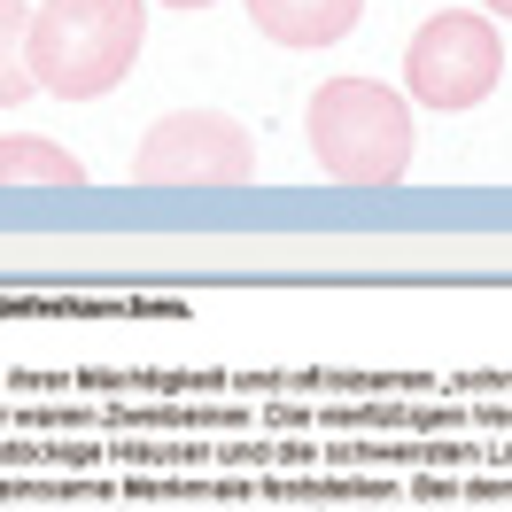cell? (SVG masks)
I'll return each mask as SVG.
<instances>
[{
    "instance_id": "obj_1",
    "label": "cell",
    "mask_w": 512,
    "mask_h": 512,
    "mask_svg": "<svg viewBox=\"0 0 512 512\" xmlns=\"http://www.w3.org/2000/svg\"><path fill=\"white\" fill-rule=\"evenodd\" d=\"M148 39V0H39L32 16V86L47 101H101Z\"/></svg>"
},
{
    "instance_id": "obj_2",
    "label": "cell",
    "mask_w": 512,
    "mask_h": 512,
    "mask_svg": "<svg viewBox=\"0 0 512 512\" xmlns=\"http://www.w3.org/2000/svg\"><path fill=\"white\" fill-rule=\"evenodd\" d=\"M412 101L381 78H326L311 94V156L342 187H396L412 171Z\"/></svg>"
},
{
    "instance_id": "obj_3",
    "label": "cell",
    "mask_w": 512,
    "mask_h": 512,
    "mask_svg": "<svg viewBox=\"0 0 512 512\" xmlns=\"http://www.w3.org/2000/svg\"><path fill=\"white\" fill-rule=\"evenodd\" d=\"M497 78H505V39H497V24L474 16V8L427 16L412 32V47H404V86H412V101L450 109V117L474 109V101H489Z\"/></svg>"
},
{
    "instance_id": "obj_4",
    "label": "cell",
    "mask_w": 512,
    "mask_h": 512,
    "mask_svg": "<svg viewBox=\"0 0 512 512\" xmlns=\"http://www.w3.org/2000/svg\"><path fill=\"white\" fill-rule=\"evenodd\" d=\"M132 171L148 187H249L256 179V140L225 109H171L140 132Z\"/></svg>"
},
{
    "instance_id": "obj_5",
    "label": "cell",
    "mask_w": 512,
    "mask_h": 512,
    "mask_svg": "<svg viewBox=\"0 0 512 512\" xmlns=\"http://www.w3.org/2000/svg\"><path fill=\"white\" fill-rule=\"evenodd\" d=\"M249 16L280 47H334V39H350L365 0H249Z\"/></svg>"
},
{
    "instance_id": "obj_6",
    "label": "cell",
    "mask_w": 512,
    "mask_h": 512,
    "mask_svg": "<svg viewBox=\"0 0 512 512\" xmlns=\"http://www.w3.org/2000/svg\"><path fill=\"white\" fill-rule=\"evenodd\" d=\"M0 187H86V163L70 156L63 140L8 132V140H0Z\"/></svg>"
},
{
    "instance_id": "obj_7",
    "label": "cell",
    "mask_w": 512,
    "mask_h": 512,
    "mask_svg": "<svg viewBox=\"0 0 512 512\" xmlns=\"http://www.w3.org/2000/svg\"><path fill=\"white\" fill-rule=\"evenodd\" d=\"M32 8L24 0H0V109H16V101H32Z\"/></svg>"
},
{
    "instance_id": "obj_8",
    "label": "cell",
    "mask_w": 512,
    "mask_h": 512,
    "mask_svg": "<svg viewBox=\"0 0 512 512\" xmlns=\"http://www.w3.org/2000/svg\"><path fill=\"white\" fill-rule=\"evenodd\" d=\"M163 8H210V0H163Z\"/></svg>"
},
{
    "instance_id": "obj_9",
    "label": "cell",
    "mask_w": 512,
    "mask_h": 512,
    "mask_svg": "<svg viewBox=\"0 0 512 512\" xmlns=\"http://www.w3.org/2000/svg\"><path fill=\"white\" fill-rule=\"evenodd\" d=\"M489 16H512V0H489Z\"/></svg>"
}]
</instances>
